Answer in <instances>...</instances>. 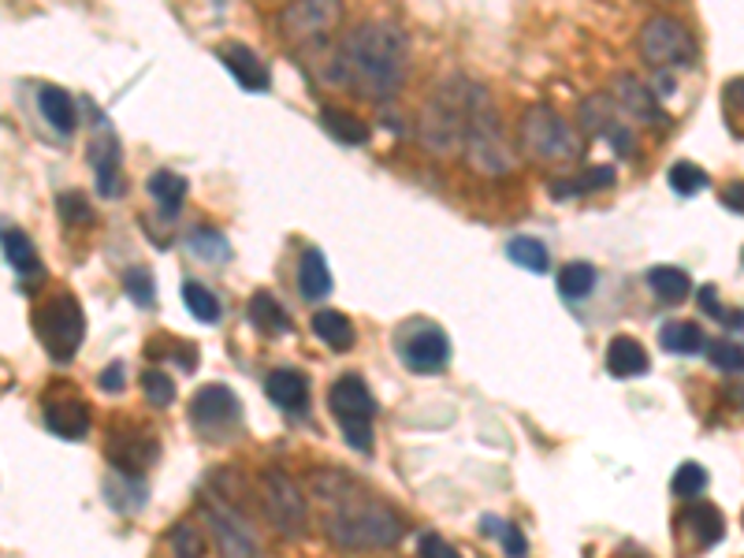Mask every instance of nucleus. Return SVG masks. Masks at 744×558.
Instances as JSON below:
<instances>
[{
  "mask_svg": "<svg viewBox=\"0 0 744 558\" xmlns=\"http://www.w3.org/2000/svg\"><path fill=\"white\" fill-rule=\"evenodd\" d=\"M581 123L589 127V131L600 134V139L611 142L619 156L633 153V131H625V127L614 120V101H611V97H589V101L581 105Z\"/></svg>",
  "mask_w": 744,
  "mask_h": 558,
  "instance_id": "a211bd4d",
  "label": "nucleus"
},
{
  "mask_svg": "<svg viewBox=\"0 0 744 558\" xmlns=\"http://www.w3.org/2000/svg\"><path fill=\"white\" fill-rule=\"evenodd\" d=\"M190 425L198 428L205 439L223 444L239 433L242 425V403L234 398L231 387L223 384H205L198 395L190 398Z\"/></svg>",
  "mask_w": 744,
  "mask_h": 558,
  "instance_id": "9b49d317",
  "label": "nucleus"
},
{
  "mask_svg": "<svg viewBox=\"0 0 744 558\" xmlns=\"http://www.w3.org/2000/svg\"><path fill=\"white\" fill-rule=\"evenodd\" d=\"M261 506L276 533L291 536V540L306 533L309 525L306 499H302V488L283 469H264L261 473Z\"/></svg>",
  "mask_w": 744,
  "mask_h": 558,
  "instance_id": "1a4fd4ad",
  "label": "nucleus"
},
{
  "mask_svg": "<svg viewBox=\"0 0 744 558\" xmlns=\"http://www.w3.org/2000/svg\"><path fill=\"white\" fill-rule=\"evenodd\" d=\"M417 555L420 558H462V555L455 551V547L444 540V536H436V533L420 536V540H417Z\"/></svg>",
  "mask_w": 744,
  "mask_h": 558,
  "instance_id": "8fccbe9b",
  "label": "nucleus"
},
{
  "mask_svg": "<svg viewBox=\"0 0 744 558\" xmlns=\"http://www.w3.org/2000/svg\"><path fill=\"white\" fill-rule=\"evenodd\" d=\"M90 406L83 403V395H78L75 387L67 384H56L53 391L45 395V428L53 436L61 439H83L90 433Z\"/></svg>",
  "mask_w": 744,
  "mask_h": 558,
  "instance_id": "2eb2a0df",
  "label": "nucleus"
},
{
  "mask_svg": "<svg viewBox=\"0 0 744 558\" xmlns=\"http://www.w3.org/2000/svg\"><path fill=\"white\" fill-rule=\"evenodd\" d=\"M264 391L283 414H306L309 406V380L295 369H276L264 380Z\"/></svg>",
  "mask_w": 744,
  "mask_h": 558,
  "instance_id": "aec40b11",
  "label": "nucleus"
},
{
  "mask_svg": "<svg viewBox=\"0 0 744 558\" xmlns=\"http://www.w3.org/2000/svg\"><path fill=\"white\" fill-rule=\"evenodd\" d=\"M477 86L481 83L455 75L425 101V109L417 116V139L428 153H439V156L466 153V131H469V112H473Z\"/></svg>",
  "mask_w": 744,
  "mask_h": 558,
  "instance_id": "7ed1b4c3",
  "label": "nucleus"
},
{
  "mask_svg": "<svg viewBox=\"0 0 744 558\" xmlns=\"http://www.w3.org/2000/svg\"><path fill=\"white\" fill-rule=\"evenodd\" d=\"M156 458H161V444L145 425H120L112 428L109 436V462L112 469H123V473H145Z\"/></svg>",
  "mask_w": 744,
  "mask_h": 558,
  "instance_id": "4468645a",
  "label": "nucleus"
},
{
  "mask_svg": "<svg viewBox=\"0 0 744 558\" xmlns=\"http://www.w3.org/2000/svg\"><path fill=\"white\" fill-rule=\"evenodd\" d=\"M201 522L209 528L220 558H258V540H253L250 525L242 522L228 499L201 492Z\"/></svg>",
  "mask_w": 744,
  "mask_h": 558,
  "instance_id": "9d476101",
  "label": "nucleus"
},
{
  "mask_svg": "<svg viewBox=\"0 0 744 558\" xmlns=\"http://www.w3.org/2000/svg\"><path fill=\"white\" fill-rule=\"evenodd\" d=\"M522 145L536 161H573L581 153V134L551 105L536 101L522 116Z\"/></svg>",
  "mask_w": 744,
  "mask_h": 558,
  "instance_id": "39448f33",
  "label": "nucleus"
},
{
  "mask_svg": "<svg viewBox=\"0 0 744 558\" xmlns=\"http://www.w3.org/2000/svg\"><path fill=\"white\" fill-rule=\"evenodd\" d=\"M4 258L15 269V276H26V283L34 276H42V261H37L34 242L19 228H4Z\"/></svg>",
  "mask_w": 744,
  "mask_h": 558,
  "instance_id": "c756f323",
  "label": "nucleus"
},
{
  "mask_svg": "<svg viewBox=\"0 0 744 558\" xmlns=\"http://www.w3.org/2000/svg\"><path fill=\"white\" fill-rule=\"evenodd\" d=\"M611 186H614V168H589V172L577 175V179L551 183V194H555V198H577V194L611 190Z\"/></svg>",
  "mask_w": 744,
  "mask_h": 558,
  "instance_id": "72a5a7b5",
  "label": "nucleus"
},
{
  "mask_svg": "<svg viewBox=\"0 0 744 558\" xmlns=\"http://www.w3.org/2000/svg\"><path fill=\"white\" fill-rule=\"evenodd\" d=\"M90 164L101 198H120L123 194V168H120V142H116L109 120L97 116V134L90 142Z\"/></svg>",
  "mask_w": 744,
  "mask_h": 558,
  "instance_id": "dca6fc26",
  "label": "nucleus"
},
{
  "mask_svg": "<svg viewBox=\"0 0 744 558\" xmlns=\"http://www.w3.org/2000/svg\"><path fill=\"white\" fill-rule=\"evenodd\" d=\"M56 209H61V217L67 223H90L94 220V209L86 205V198H83V194H72V190L56 198Z\"/></svg>",
  "mask_w": 744,
  "mask_h": 558,
  "instance_id": "de8ad7c7",
  "label": "nucleus"
},
{
  "mask_svg": "<svg viewBox=\"0 0 744 558\" xmlns=\"http://www.w3.org/2000/svg\"><path fill=\"white\" fill-rule=\"evenodd\" d=\"M186 247H190L194 258L205 261V264H223V261L231 258L228 239H223L220 231H212V228H198V231H190V239H186Z\"/></svg>",
  "mask_w": 744,
  "mask_h": 558,
  "instance_id": "f704fd0d",
  "label": "nucleus"
},
{
  "mask_svg": "<svg viewBox=\"0 0 744 558\" xmlns=\"http://www.w3.org/2000/svg\"><path fill=\"white\" fill-rule=\"evenodd\" d=\"M466 161L481 175H506L514 168V153L506 145L503 120L488 94V86H477L473 112H469V131H466Z\"/></svg>",
  "mask_w": 744,
  "mask_h": 558,
  "instance_id": "20e7f679",
  "label": "nucleus"
},
{
  "mask_svg": "<svg viewBox=\"0 0 744 558\" xmlns=\"http://www.w3.org/2000/svg\"><path fill=\"white\" fill-rule=\"evenodd\" d=\"M183 302H186V309H190L194 317L201 320V325H217V320H220V302H217V295H212L209 287H201V283L186 280L183 283Z\"/></svg>",
  "mask_w": 744,
  "mask_h": 558,
  "instance_id": "4c0bfd02",
  "label": "nucleus"
},
{
  "mask_svg": "<svg viewBox=\"0 0 744 558\" xmlns=\"http://www.w3.org/2000/svg\"><path fill=\"white\" fill-rule=\"evenodd\" d=\"M320 127L342 145H365L369 142V123L358 120L354 112H342L336 105H325L320 109Z\"/></svg>",
  "mask_w": 744,
  "mask_h": 558,
  "instance_id": "cd10ccee",
  "label": "nucleus"
},
{
  "mask_svg": "<svg viewBox=\"0 0 744 558\" xmlns=\"http://www.w3.org/2000/svg\"><path fill=\"white\" fill-rule=\"evenodd\" d=\"M641 56L652 67H685L697 61V37L674 15H652L641 26Z\"/></svg>",
  "mask_w": 744,
  "mask_h": 558,
  "instance_id": "6e6552de",
  "label": "nucleus"
},
{
  "mask_svg": "<svg viewBox=\"0 0 744 558\" xmlns=\"http://www.w3.org/2000/svg\"><path fill=\"white\" fill-rule=\"evenodd\" d=\"M313 495L325 499V536L342 551H369V547H391L403 540V522L391 506L347 488L336 473H313Z\"/></svg>",
  "mask_w": 744,
  "mask_h": 558,
  "instance_id": "f257e3e1",
  "label": "nucleus"
},
{
  "mask_svg": "<svg viewBox=\"0 0 744 558\" xmlns=\"http://www.w3.org/2000/svg\"><path fill=\"white\" fill-rule=\"evenodd\" d=\"M145 190H150V198L161 205V212L168 220H175L183 212V201H186V190H190V183L183 179L179 172H168V168H156L150 175V183H145Z\"/></svg>",
  "mask_w": 744,
  "mask_h": 558,
  "instance_id": "b1692460",
  "label": "nucleus"
},
{
  "mask_svg": "<svg viewBox=\"0 0 744 558\" xmlns=\"http://www.w3.org/2000/svg\"><path fill=\"white\" fill-rule=\"evenodd\" d=\"M298 295L306 302H320L331 295V269L317 247H309L298 261Z\"/></svg>",
  "mask_w": 744,
  "mask_h": 558,
  "instance_id": "5701e85b",
  "label": "nucleus"
},
{
  "mask_svg": "<svg viewBox=\"0 0 744 558\" xmlns=\"http://www.w3.org/2000/svg\"><path fill=\"white\" fill-rule=\"evenodd\" d=\"M398 358L409 372L417 376H433V372H444L450 361V339L444 336V328L433 325H417L409 328L406 336H398Z\"/></svg>",
  "mask_w": 744,
  "mask_h": 558,
  "instance_id": "ddd939ff",
  "label": "nucleus"
},
{
  "mask_svg": "<svg viewBox=\"0 0 744 558\" xmlns=\"http://www.w3.org/2000/svg\"><path fill=\"white\" fill-rule=\"evenodd\" d=\"M595 280H600V272H595L589 261H570L558 269V295L570 302H581L595 291Z\"/></svg>",
  "mask_w": 744,
  "mask_h": 558,
  "instance_id": "473e14b6",
  "label": "nucleus"
},
{
  "mask_svg": "<svg viewBox=\"0 0 744 558\" xmlns=\"http://www.w3.org/2000/svg\"><path fill=\"white\" fill-rule=\"evenodd\" d=\"M34 331L37 339H42V347L48 350V358L72 361L78 354V347H83V331H86L83 306H78L72 295L48 298L45 306L37 309Z\"/></svg>",
  "mask_w": 744,
  "mask_h": 558,
  "instance_id": "0eeeda50",
  "label": "nucleus"
},
{
  "mask_svg": "<svg viewBox=\"0 0 744 558\" xmlns=\"http://www.w3.org/2000/svg\"><path fill=\"white\" fill-rule=\"evenodd\" d=\"M670 488H674V495H681V499H697L703 488H708V469L697 462H685V466H678V473H674Z\"/></svg>",
  "mask_w": 744,
  "mask_h": 558,
  "instance_id": "37998d69",
  "label": "nucleus"
},
{
  "mask_svg": "<svg viewBox=\"0 0 744 558\" xmlns=\"http://www.w3.org/2000/svg\"><path fill=\"white\" fill-rule=\"evenodd\" d=\"M648 287H652V295L659 302L678 306V302L689 298L692 280H689V272H685V269H674V264H655V269H648Z\"/></svg>",
  "mask_w": 744,
  "mask_h": 558,
  "instance_id": "bb28decb",
  "label": "nucleus"
},
{
  "mask_svg": "<svg viewBox=\"0 0 744 558\" xmlns=\"http://www.w3.org/2000/svg\"><path fill=\"white\" fill-rule=\"evenodd\" d=\"M168 547H172V555L175 558H201L205 555V540H201V533L194 525H175L172 533H168Z\"/></svg>",
  "mask_w": 744,
  "mask_h": 558,
  "instance_id": "c03bdc74",
  "label": "nucleus"
},
{
  "mask_svg": "<svg viewBox=\"0 0 744 558\" xmlns=\"http://www.w3.org/2000/svg\"><path fill=\"white\" fill-rule=\"evenodd\" d=\"M142 391H145V398H150L153 406H172L175 403V384H172L168 372H161V369H145L142 372Z\"/></svg>",
  "mask_w": 744,
  "mask_h": 558,
  "instance_id": "a18cd8bd",
  "label": "nucleus"
},
{
  "mask_svg": "<svg viewBox=\"0 0 744 558\" xmlns=\"http://www.w3.org/2000/svg\"><path fill=\"white\" fill-rule=\"evenodd\" d=\"M37 109H42L45 123L56 134H72L75 131V101L72 94H64L61 86H42L37 90Z\"/></svg>",
  "mask_w": 744,
  "mask_h": 558,
  "instance_id": "a878e982",
  "label": "nucleus"
},
{
  "mask_svg": "<svg viewBox=\"0 0 744 558\" xmlns=\"http://www.w3.org/2000/svg\"><path fill=\"white\" fill-rule=\"evenodd\" d=\"M667 179H670L674 190L681 194V198H692V194H700L703 186L711 183V179H708V172L697 168V164H689V161H678V164H674Z\"/></svg>",
  "mask_w": 744,
  "mask_h": 558,
  "instance_id": "79ce46f5",
  "label": "nucleus"
},
{
  "mask_svg": "<svg viewBox=\"0 0 744 558\" xmlns=\"http://www.w3.org/2000/svg\"><path fill=\"white\" fill-rule=\"evenodd\" d=\"M342 19V0H291L280 12V31L295 45L320 42Z\"/></svg>",
  "mask_w": 744,
  "mask_h": 558,
  "instance_id": "f8f14e48",
  "label": "nucleus"
},
{
  "mask_svg": "<svg viewBox=\"0 0 744 558\" xmlns=\"http://www.w3.org/2000/svg\"><path fill=\"white\" fill-rule=\"evenodd\" d=\"M506 258H511L514 264H522V269L528 272H544L551 269V258H547V247L540 239H528V234H522V239H511V247H506Z\"/></svg>",
  "mask_w": 744,
  "mask_h": 558,
  "instance_id": "e433bc0d",
  "label": "nucleus"
},
{
  "mask_svg": "<svg viewBox=\"0 0 744 558\" xmlns=\"http://www.w3.org/2000/svg\"><path fill=\"white\" fill-rule=\"evenodd\" d=\"M722 205H730V209L744 212V183H730L726 194H722Z\"/></svg>",
  "mask_w": 744,
  "mask_h": 558,
  "instance_id": "603ef678",
  "label": "nucleus"
},
{
  "mask_svg": "<svg viewBox=\"0 0 744 558\" xmlns=\"http://www.w3.org/2000/svg\"><path fill=\"white\" fill-rule=\"evenodd\" d=\"M700 306H703V313H708V317L722 320V325H726V328L744 331V313H726V309H722L719 302H714V287H703V291H700Z\"/></svg>",
  "mask_w": 744,
  "mask_h": 558,
  "instance_id": "09e8293b",
  "label": "nucleus"
},
{
  "mask_svg": "<svg viewBox=\"0 0 744 558\" xmlns=\"http://www.w3.org/2000/svg\"><path fill=\"white\" fill-rule=\"evenodd\" d=\"M703 354H708V361L714 369L722 372H744V347L737 339H714L703 347Z\"/></svg>",
  "mask_w": 744,
  "mask_h": 558,
  "instance_id": "ea45409f",
  "label": "nucleus"
},
{
  "mask_svg": "<svg viewBox=\"0 0 744 558\" xmlns=\"http://www.w3.org/2000/svg\"><path fill=\"white\" fill-rule=\"evenodd\" d=\"M105 499H109L112 511L134 514V511H142V506H145L150 492H145V484H142L139 473H123V469H112V477L105 481Z\"/></svg>",
  "mask_w": 744,
  "mask_h": 558,
  "instance_id": "393cba45",
  "label": "nucleus"
},
{
  "mask_svg": "<svg viewBox=\"0 0 744 558\" xmlns=\"http://www.w3.org/2000/svg\"><path fill=\"white\" fill-rule=\"evenodd\" d=\"M220 61H223V67H228L231 78L242 86V90H250V94H264V90H269V86H272L269 72H264V64L258 61V53H253L250 45H242V42H228V45L220 48Z\"/></svg>",
  "mask_w": 744,
  "mask_h": 558,
  "instance_id": "6ab92c4d",
  "label": "nucleus"
},
{
  "mask_svg": "<svg viewBox=\"0 0 744 558\" xmlns=\"http://www.w3.org/2000/svg\"><path fill=\"white\" fill-rule=\"evenodd\" d=\"M611 94H614V105H619L625 116H633V120H641V123H667V112L659 109L655 94L636 75H630V72L619 75L611 83Z\"/></svg>",
  "mask_w": 744,
  "mask_h": 558,
  "instance_id": "f3484780",
  "label": "nucleus"
},
{
  "mask_svg": "<svg viewBox=\"0 0 744 558\" xmlns=\"http://www.w3.org/2000/svg\"><path fill=\"white\" fill-rule=\"evenodd\" d=\"M659 342L670 354H700V350L708 347V336H703L700 325H692V320H670V325L659 328Z\"/></svg>",
  "mask_w": 744,
  "mask_h": 558,
  "instance_id": "2f4dec72",
  "label": "nucleus"
},
{
  "mask_svg": "<svg viewBox=\"0 0 744 558\" xmlns=\"http://www.w3.org/2000/svg\"><path fill=\"white\" fill-rule=\"evenodd\" d=\"M313 336L325 342L328 350H350L354 347V325L339 309H317L313 313Z\"/></svg>",
  "mask_w": 744,
  "mask_h": 558,
  "instance_id": "c85d7f7f",
  "label": "nucleus"
},
{
  "mask_svg": "<svg viewBox=\"0 0 744 558\" xmlns=\"http://www.w3.org/2000/svg\"><path fill=\"white\" fill-rule=\"evenodd\" d=\"M250 320H253V328L264 331V336H287L291 331V317L283 313V306L269 295V291H258V295L250 298Z\"/></svg>",
  "mask_w": 744,
  "mask_h": 558,
  "instance_id": "7c9ffc66",
  "label": "nucleus"
},
{
  "mask_svg": "<svg viewBox=\"0 0 744 558\" xmlns=\"http://www.w3.org/2000/svg\"><path fill=\"white\" fill-rule=\"evenodd\" d=\"M722 112H726V123L733 127V134L744 139V75L730 78V83L722 86Z\"/></svg>",
  "mask_w": 744,
  "mask_h": 558,
  "instance_id": "a19ab883",
  "label": "nucleus"
},
{
  "mask_svg": "<svg viewBox=\"0 0 744 558\" xmlns=\"http://www.w3.org/2000/svg\"><path fill=\"white\" fill-rule=\"evenodd\" d=\"M328 406H331V417L339 420L347 444L354 450H361V455H369V450H372V417H376V403H372V391H369L365 380H361L358 372L339 376L336 384H331V391H328Z\"/></svg>",
  "mask_w": 744,
  "mask_h": 558,
  "instance_id": "423d86ee",
  "label": "nucleus"
},
{
  "mask_svg": "<svg viewBox=\"0 0 744 558\" xmlns=\"http://www.w3.org/2000/svg\"><path fill=\"white\" fill-rule=\"evenodd\" d=\"M678 517H681V525L689 528L692 540H697L700 547H714V544L722 540V536H726V517H722L719 506H711V503L685 506Z\"/></svg>",
  "mask_w": 744,
  "mask_h": 558,
  "instance_id": "4be33fe9",
  "label": "nucleus"
},
{
  "mask_svg": "<svg viewBox=\"0 0 744 558\" xmlns=\"http://www.w3.org/2000/svg\"><path fill=\"white\" fill-rule=\"evenodd\" d=\"M409 42L395 23H358L342 42V72L361 94L391 97L403 86Z\"/></svg>",
  "mask_w": 744,
  "mask_h": 558,
  "instance_id": "f03ea898",
  "label": "nucleus"
},
{
  "mask_svg": "<svg viewBox=\"0 0 744 558\" xmlns=\"http://www.w3.org/2000/svg\"><path fill=\"white\" fill-rule=\"evenodd\" d=\"M123 287H127V298L134 302V306L150 309L153 298H156V287H153V276L145 269H127L123 276Z\"/></svg>",
  "mask_w": 744,
  "mask_h": 558,
  "instance_id": "49530a36",
  "label": "nucleus"
},
{
  "mask_svg": "<svg viewBox=\"0 0 744 558\" xmlns=\"http://www.w3.org/2000/svg\"><path fill=\"white\" fill-rule=\"evenodd\" d=\"M481 533H484V536H495V540L503 544L506 558H525V555H528V544H525L522 528L511 525V522H503V517L484 514V517H481Z\"/></svg>",
  "mask_w": 744,
  "mask_h": 558,
  "instance_id": "c9c22d12",
  "label": "nucleus"
},
{
  "mask_svg": "<svg viewBox=\"0 0 744 558\" xmlns=\"http://www.w3.org/2000/svg\"><path fill=\"white\" fill-rule=\"evenodd\" d=\"M150 358H172L175 365L194 372V365H198V347H186V342H175L172 336H153L150 347Z\"/></svg>",
  "mask_w": 744,
  "mask_h": 558,
  "instance_id": "58836bf2",
  "label": "nucleus"
},
{
  "mask_svg": "<svg viewBox=\"0 0 744 558\" xmlns=\"http://www.w3.org/2000/svg\"><path fill=\"white\" fill-rule=\"evenodd\" d=\"M123 380H127V369L120 365V361L101 372V387L105 391H123Z\"/></svg>",
  "mask_w": 744,
  "mask_h": 558,
  "instance_id": "3c124183",
  "label": "nucleus"
},
{
  "mask_svg": "<svg viewBox=\"0 0 744 558\" xmlns=\"http://www.w3.org/2000/svg\"><path fill=\"white\" fill-rule=\"evenodd\" d=\"M648 350L641 347L633 336H614L611 347H606V372L614 380H630V376H644L648 372Z\"/></svg>",
  "mask_w": 744,
  "mask_h": 558,
  "instance_id": "412c9836",
  "label": "nucleus"
}]
</instances>
